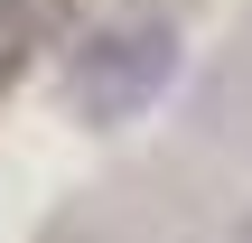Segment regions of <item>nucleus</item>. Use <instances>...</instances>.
<instances>
[{
    "mask_svg": "<svg viewBox=\"0 0 252 243\" xmlns=\"http://www.w3.org/2000/svg\"><path fill=\"white\" fill-rule=\"evenodd\" d=\"M56 19H65V0H0V84L56 37Z\"/></svg>",
    "mask_w": 252,
    "mask_h": 243,
    "instance_id": "f03ea898",
    "label": "nucleus"
},
{
    "mask_svg": "<svg viewBox=\"0 0 252 243\" xmlns=\"http://www.w3.org/2000/svg\"><path fill=\"white\" fill-rule=\"evenodd\" d=\"M178 66H187L178 19H168L159 0H112V9L84 19L75 47H65V103H75L94 131H122V122H140L150 103H168Z\"/></svg>",
    "mask_w": 252,
    "mask_h": 243,
    "instance_id": "f257e3e1",
    "label": "nucleus"
},
{
    "mask_svg": "<svg viewBox=\"0 0 252 243\" xmlns=\"http://www.w3.org/2000/svg\"><path fill=\"white\" fill-rule=\"evenodd\" d=\"M243 243H252V225H243Z\"/></svg>",
    "mask_w": 252,
    "mask_h": 243,
    "instance_id": "7ed1b4c3",
    "label": "nucleus"
}]
</instances>
